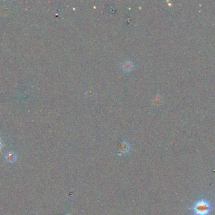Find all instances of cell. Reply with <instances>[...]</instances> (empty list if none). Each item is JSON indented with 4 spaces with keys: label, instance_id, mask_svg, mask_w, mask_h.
<instances>
[{
    "label": "cell",
    "instance_id": "cell-1",
    "mask_svg": "<svg viewBox=\"0 0 215 215\" xmlns=\"http://www.w3.org/2000/svg\"><path fill=\"white\" fill-rule=\"evenodd\" d=\"M190 210L193 215H210L213 206L208 199L201 198L196 201Z\"/></svg>",
    "mask_w": 215,
    "mask_h": 215
},
{
    "label": "cell",
    "instance_id": "cell-2",
    "mask_svg": "<svg viewBox=\"0 0 215 215\" xmlns=\"http://www.w3.org/2000/svg\"><path fill=\"white\" fill-rule=\"evenodd\" d=\"M134 68V63L130 61H127L123 63V68L126 71H130Z\"/></svg>",
    "mask_w": 215,
    "mask_h": 215
},
{
    "label": "cell",
    "instance_id": "cell-3",
    "mask_svg": "<svg viewBox=\"0 0 215 215\" xmlns=\"http://www.w3.org/2000/svg\"><path fill=\"white\" fill-rule=\"evenodd\" d=\"M7 158L10 162H13L15 161V159H16V156H15V154L12 153H9L7 154Z\"/></svg>",
    "mask_w": 215,
    "mask_h": 215
},
{
    "label": "cell",
    "instance_id": "cell-4",
    "mask_svg": "<svg viewBox=\"0 0 215 215\" xmlns=\"http://www.w3.org/2000/svg\"><path fill=\"white\" fill-rule=\"evenodd\" d=\"M1 142H0V149H1Z\"/></svg>",
    "mask_w": 215,
    "mask_h": 215
}]
</instances>
